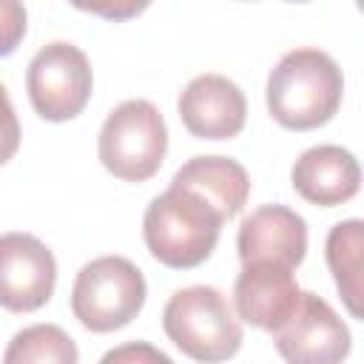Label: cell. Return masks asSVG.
<instances>
[{
  "mask_svg": "<svg viewBox=\"0 0 364 364\" xmlns=\"http://www.w3.org/2000/svg\"><path fill=\"white\" fill-rule=\"evenodd\" d=\"M344 97L338 63L321 48H293L270 71L264 102L270 117L290 131L327 125Z\"/></svg>",
  "mask_w": 364,
  "mask_h": 364,
  "instance_id": "cell-1",
  "label": "cell"
},
{
  "mask_svg": "<svg viewBox=\"0 0 364 364\" xmlns=\"http://www.w3.org/2000/svg\"><path fill=\"white\" fill-rule=\"evenodd\" d=\"M225 219L199 193L168 188L151 199L142 216V236L156 262L173 270L202 264L222 233Z\"/></svg>",
  "mask_w": 364,
  "mask_h": 364,
  "instance_id": "cell-2",
  "label": "cell"
},
{
  "mask_svg": "<svg viewBox=\"0 0 364 364\" xmlns=\"http://www.w3.org/2000/svg\"><path fill=\"white\" fill-rule=\"evenodd\" d=\"M162 330L185 355L202 364L233 358L245 341L242 321L230 301L210 284L176 290L162 310Z\"/></svg>",
  "mask_w": 364,
  "mask_h": 364,
  "instance_id": "cell-3",
  "label": "cell"
},
{
  "mask_svg": "<svg viewBox=\"0 0 364 364\" xmlns=\"http://www.w3.org/2000/svg\"><path fill=\"white\" fill-rule=\"evenodd\" d=\"M100 162L122 182L151 179L168 154V125L151 100H125L102 122Z\"/></svg>",
  "mask_w": 364,
  "mask_h": 364,
  "instance_id": "cell-4",
  "label": "cell"
},
{
  "mask_svg": "<svg viewBox=\"0 0 364 364\" xmlns=\"http://www.w3.org/2000/svg\"><path fill=\"white\" fill-rule=\"evenodd\" d=\"M145 276L125 256H100L80 267L71 287V313L91 333L131 324L145 304Z\"/></svg>",
  "mask_w": 364,
  "mask_h": 364,
  "instance_id": "cell-5",
  "label": "cell"
},
{
  "mask_svg": "<svg viewBox=\"0 0 364 364\" xmlns=\"http://www.w3.org/2000/svg\"><path fill=\"white\" fill-rule=\"evenodd\" d=\"M26 88L34 111L48 122H65L82 114L88 105L94 74L91 63L74 43L54 40L43 46L28 68H26Z\"/></svg>",
  "mask_w": 364,
  "mask_h": 364,
  "instance_id": "cell-6",
  "label": "cell"
},
{
  "mask_svg": "<svg viewBox=\"0 0 364 364\" xmlns=\"http://www.w3.org/2000/svg\"><path fill=\"white\" fill-rule=\"evenodd\" d=\"M273 344L287 364H341L350 355L353 338L321 296L301 290L296 313L273 333Z\"/></svg>",
  "mask_w": 364,
  "mask_h": 364,
  "instance_id": "cell-7",
  "label": "cell"
},
{
  "mask_svg": "<svg viewBox=\"0 0 364 364\" xmlns=\"http://www.w3.org/2000/svg\"><path fill=\"white\" fill-rule=\"evenodd\" d=\"M57 284V262L46 242L31 233L0 236V307L31 313L48 304Z\"/></svg>",
  "mask_w": 364,
  "mask_h": 364,
  "instance_id": "cell-8",
  "label": "cell"
},
{
  "mask_svg": "<svg viewBox=\"0 0 364 364\" xmlns=\"http://www.w3.org/2000/svg\"><path fill=\"white\" fill-rule=\"evenodd\" d=\"M301 299V287L290 267L273 262L242 264L233 284V313L259 330L276 333L290 321Z\"/></svg>",
  "mask_w": 364,
  "mask_h": 364,
  "instance_id": "cell-9",
  "label": "cell"
},
{
  "mask_svg": "<svg viewBox=\"0 0 364 364\" xmlns=\"http://www.w3.org/2000/svg\"><path fill=\"white\" fill-rule=\"evenodd\" d=\"M179 119L196 139H230L245 128V91L225 74H199L179 94Z\"/></svg>",
  "mask_w": 364,
  "mask_h": 364,
  "instance_id": "cell-10",
  "label": "cell"
},
{
  "mask_svg": "<svg viewBox=\"0 0 364 364\" xmlns=\"http://www.w3.org/2000/svg\"><path fill=\"white\" fill-rule=\"evenodd\" d=\"M236 250L242 264L273 262L293 270L307 253V222L287 205H262L242 219Z\"/></svg>",
  "mask_w": 364,
  "mask_h": 364,
  "instance_id": "cell-11",
  "label": "cell"
},
{
  "mask_svg": "<svg viewBox=\"0 0 364 364\" xmlns=\"http://www.w3.org/2000/svg\"><path fill=\"white\" fill-rule=\"evenodd\" d=\"M293 191L318 208L350 202L361 188V168L353 151L341 145H313L293 162Z\"/></svg>",
  "mask_w": 364,
  "mask_h": 364,
  "instance_id": "cell-12",
  "label": "cell"
},
{
  "mask_svg": "<svg viewBox=\"0 0 364 364\" xmlns=\"http://www.w3.org/2000/svg\"><path fill=\"white\" fill-rule=\"evenodd\" d=\"M171 185L199 193L205 202H210L219 210L225 222L233 219L250 196V176L245 165H239L230 156H219V154L188 159L173 173Z\"/></svg>",
  "mask_w": 364,
  "mask_h": 364,
  "instance_id": "cell-13",
  "label": "cell"
},
{
  "mask_svg": "<svg viewBox=\"0 0 364 364\" xmlns=\"http://www.w3.org/2000/svg\"><path fill=\"white\" fill-rule=\"evenodd\" d=\"M361 253H364V222L344 219L330 228L324 242L327 267L333 282L350 310V316L361 318Z\"/></svg>",
  "mask_w": 364,
  "mask_h": 364,
  "instance_id": "cell-14",
  "label": "cell"
},
{
  "mask_svg": "<svg viewBox=\"0 0 364 364\" xmlns=\"http://www.w3.org/2000/svg\"><path fill=\"white\" fill-rule=\"evenodd\" d=\"M3 364H80V353L63 327L31 324L11 336Z\"/></svg>",
  "mask_w": 364,
  "mask_h": 364,
  "instance_id": "cell-15",
  "label": "cell"
},
{
  "mask_svg": "<svg viewBox=\"0 0 364 364\" xmlns=\"http://www.w3.org/2000/svg\"><path fill=\"white\" fill-rule=\"evenodd\" d=\"M100 364H176V361L148 341H125L119 347H111L100 358Z\"/></svg>",
  "mask_w": 364,
  "mask_h": 364,
  "instance_id": "cell-16",
  "label": "cell"
},
{
  "mask_svg": "<svg viewBox=\"0 0 364 364\" xmlns=\"http://www.w3.org/2000/svg\"><path fill=\"white\" fill-rule=\"evenodd\" d=\"M26 34V9L14 0H0V57H9Z\"/></svg>",
  "mask_w": 364,
  "mask_h": 364,
  "instance_id": "cell-17",
  "label": "cell"
},
{
  "mask_svg": "<svg viewBox=\"0 0 364 364\" xmlns=\"http://www.w3.org/2000/svg\"><path fill=\"white\" fill-rule=\"evenodd\" d=\"M17 148H20V122L9 100V91L0 82V165H6L17 154Z\"/></svg>",
  "mask_w": 364,
  "mask_h": 364,
  "instance_id": "cell-18",
  "label": "cell"
},
{
  "mask_svg": "<svg viewBox=\"0 0 364 364\" xmlns=\"http://www.w3.org/2000/svg\"><path fill=\"white\" fill-rule=\"evenodd\" d=\"M82 11H91V14H102V17H108V20H125V17H134V14H139V11H145L148 6L145 3H122V6H105V3H91V6H85V3H77Z\"/></svg>",
  "mask_w": 364,
  "mask_h": 364,
  "instance_id": "cell-19",
  "label": "cell"
}]
</instances>
